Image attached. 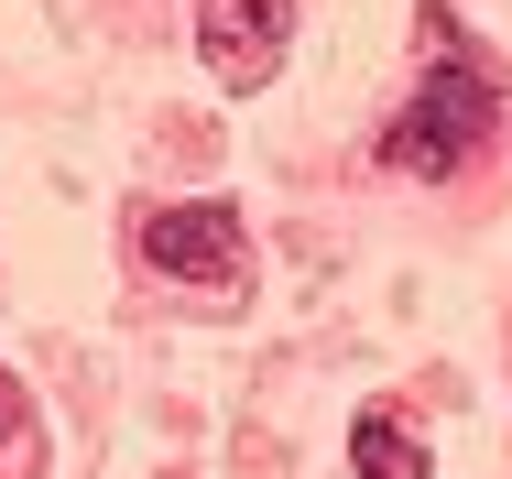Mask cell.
Here are the masks:
<instances>
[{
    "label": "cell",
    "instance_id": "cell-1",
    "mask_svg": "<svg viewBox=\"0 0 512 479\" xmlns=\"http://www.w3.org/2000/svg\"><path fill=\"white\" fill-rule=\"evenodd\" d=\"M491 131H502V88H491L469 55H436V66H425V88L404 98V120L382 131V164L436 186V175H458Z\"/></svg>",
    "mask_w": 512,
    "mask_h": 479
},
{
    "label": "cell",
    "instance_id": "cell-2",
    "mask_svg": "<svg viewBox=\"0 0 512 479\" xmlns=\"http://www.w3.org/2000/svg\"><path fill=\"white\" fill-rule=\"evenodd\" d=\"M240 251H251V229H240L229 196H186V207L142 218V262L164 284H240Z\"/></svg>",
    "mask_w": 512,
    "mask_h": 479
},
{
    "label": "cell",
    "instance_id": "cell-3",
    "mask_svg": "<svg viewBox=\"0 0 512 479\" xmlns=\"http://www.w3.org/2000/svg\"><path fill=\"white\" fill-rule=\"evenodd\" d=\"M284 22H295V0H207V22H197L207 77L218 88H262L284 66Z\"/></svg>",
    "mask_w": 512,
    "mask_h": 479
},
{
    "label": "cell",
    "instance_id": "cell-4",
    "mask_svg": "<svg viewBox=\"0 0 512 479\" xmlns=\"http://www.w3.org/2000/svg\"><path fill=\"white\" fill-rule=\"evenodd\" d=\"M349 458H360V479H425V447H414L393 414H360L349 425Z\"/></svg>",
    "mask_w": 512,
    "mask_h": 479
},
{
    "label": "cell",
    "instance_id": "cell-5",
    "mask_svg": "<svg viewBox=\"0 0 512 479\" xmlns=\"http://www.w3.org/2000/svg\"><path fill=\"white\" fill-rule=\"evenodd\" d=\"M44 469V436H33V403H22V382L0 371V479H33Z\"/></svg>",
    "mask_w": 512,
    "mask_h": 479
}]
</instances>
